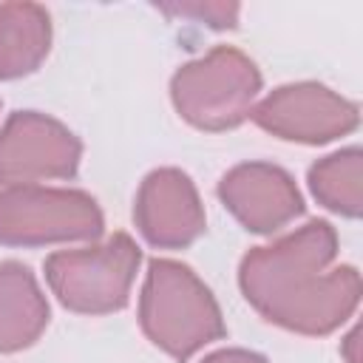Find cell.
Listing matches in <instances>:
<instances>
[{
  "instance_id": "cell-8",
  "label": "cell",
  "mask_w": 363,
  "mask_h": 363,
  "mask_svg": "<svg viewBox=\"0 0 363 363\" xmlns=\"http://www.w3.org/2000/svg\"><path fill=\"white\" fill-rule=\"evenodd\" d=\"M133 221L147 244L159 250H182L204 233L207 218L190 176L179 167H159L139 184Z\"/></svg>"
},
{
  "instance_id": "cell-6",
  "label": "cell",
  "mask_w": 363,
  "mask_h": 363,
  "mask_svg": "<svg viewBox=\"0 0 363 363\" xmlns=\"http://www.w3.org/2000/svg\"><path fill=\"white\" fill-rule=\"evenodd\" d=\"M250 119L278 139L326 145L352 133L360 122V111L354 102L320 82H292L269 91L258 105H252Z\"/></svg>"
},
{
  "instance_id": "cell-14",
  "label": "cell",
  "mask_w": 363,
  "mask_h": 363,
  "mask_svg": "<svg viewBox=\"0 0 363 363\" xmlns=\"http://www.w3.org/2000/svg\"><path fill=\"white\" fill-rule=\"evenodd\" d=\"M201 363H267V357L250 349H221V352L207 354Z\"/></svg>"
},
{
  "instance_id": "cell-13",
  "label": "cell",
  "mask_w": 363,
  "mask_h": 363,
  "mask_svg": "<svg viewBox=\"0 0 363 363\" xmlns=\"http://www.w3.org/2000/svg\"><path fill=\"white\" fill-rule=\"evenodd\" d=\"M162 11L193 17V20H207V26L213 28H233L238 23L235 3H182V6H162Z\"/></svg>"
},
{
  "instance_id": "cell-3",
  "label": "cell",
  "mask_w": 363,
  "mask_h": 363,
  "mask_svg": "<svg viewBox=\"0 0 363 363\" xmlns=\"http://www.w3.org/2000/svg\"><path fill=\"white\" fill-rule=\"evenodd\" d=\"M258 91L261 71L233 45H216L210 54L184 62L170 79V99L179 116L199 130H230L241 125Z\"/></svg>"
},
{
  "instance_id": "cell-2",
  "label": "cell",
  "mask_w": 363,
  "mask_h": 363,
  "mask_svg": "<svg viewBox=\"0 0 363 363\" xmlns=\"http://www.w3.org/2000/svg\"><path fill=\"white\" fill-rule=\"evenodd\" d=\"M142 332L170 357L187 360L201 346L224 337L227 326L213 292L179 261L153 258L139 295Z\"/></svg>"
},
{
  "instance_id": "cell-4",
  "label": "cell",
  "mask_w": 363,
  "mask_h": 363,
  "mask_svg": "<svg viewBox=\"0 0 363 363\" xmlns=\"http://www.w3.org/2000/svg\"><path fill=\"white\" fill-rule=\"evenodd\" d=\"M142 252L128 233L105 244L60 250L45 258V281L57 301L79 315H108L128 303Z\"/></svg>"
},
{
  "instance_id": "cell-10",
  "label": "cell",
  "mask_w": 363,
  "mask_h": 363,
  "mask_svg": "<svg viewBox=\"0 0 363 363\" xmlns=\"http://www.w3.org/2000/svg\"><path fill=\"white\" fill-rule=\"evenodd\" d=\"M48 326V301L20 261L0 264V352L31 346Z\"/></svg>"
},
{
  "instance_id": "cell-12",
  "label": "cell",
  "mask_w": 363,
  "mask_h": 363,
  "mask_svg": "<svg viewBox=\"0 0 363 363\" xmlns=\"http://www.w3.org/2000/svg\"><path fill=\"white\" fill-rule=\"evenodd\" d=\"M312 196L332 213L357 218L363 210V153L360 147H346L332 156L318 159L309 167Z\"/></svg>"
},
{
  "instance_id": "cell-1",
  "label": "cell",
  "mask_w": 363,
  "mask_h": 363,
  "mask_svg": "<svg viewBox=\"0 0 363 363\" xmlns=\"http://www.w3.org/2000/svg\"><path fill=\"white\" fill-rule=\"evenodd\" d=\"M335 258V227L309 221L267 247L250 250L238 267V286L269 323L312 337L329 335L352 318L360 301V272L349 264L332 267Z\"/></svg>"
},
{
  "instance_id": "cell-11",
  "label": "cell",
  "mask_w": 363,
  "mask_h": 363,
  "mask_svg": "<svg viewBox=\"0 0 363 363\" xmlns=\"http://www.w3.org/2000/svg\"><path fill=\"white\" fill-rule=\"evenodd\" d=\"M51 48V17L37 3L0 6V79L26 77L40 68Z\"/></svg>"
},
{
  "instance_id": "cell-5",
  "label": "cell",
  "mask_w": 363,
  "mask_h": 363,
  "mask_svg": "<svg viewBox=\"0 0 363 363\" xmlns=\"http://www.w3.org/2000/svg\"><path fill=\"white\" fill-rule=\"evenodd\" d=\"M105 227L99 204L82 190L11 184L0 190V244L43 247L99 238Z\"/></svg>"
},
{
  "instance_id": "cell-7",
  "label": "cell",
  "mask_w": 363,
  "mask_h": 363,
  "mask_svg": "<svg viewBox=\"0 0 363 363\" xmlns=\"http://www.w3.org/2000/svg\"><path fill=\"white\" fill-rule=\"evenodd\" d=\"M79 139L45 113L17 111L0 128V184L71 179L79 167Z\"/></svg>"
},
{
  "instance_id": "cell-15",
  "label": "cell",
  "mask_w": 363,
  "mask_h": 363,
  "mask_svg": "<svg viewBox=\"0 0 363 363\" xmlns=\"http://www.w3.org/2000/svg\"><path fill=\"white\" fill-rule=\"evenodd\" d=\"M343 346H346V349H343V352H346V360H349V363H360V357H357V352H354V346H357V329H352V335L346 337Z\"/></svg>"
},
{
  "instance_id": "cell-9",
  "label": "cell",
  "mask_w": 363,
  "mask_h": 363,
  "mask_svg": "<svg viewBox=\"0 0 363 363\" xmlns=\"http://www.w3.org/2000/svg\"><path fill=\"white\" fill-rule=\"evenodd\" d=\"M218 199L244 224V230L269 235L303 213L295 179L269 162H244L218 182Z\"/></svg>"
}]
</instances>
